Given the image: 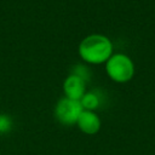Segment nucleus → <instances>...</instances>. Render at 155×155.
<instances>
[{"mask_svg":"<svg viewBox=\"0 0 155 155\" xmlns=\"http://www.w3.org/2000/svg\"><path fill=\"white\" fill-rule=\"evenodd\" d=\"M114 47L110 39L103 34H90L85 36L78 47L80 58L87 64H103L105 63L113 52Z\"/></svg>","mask_w":155,"mask_h":155,"instance_id":"nucleus-1","label":"nucleus"},{"mask_svg":"<svg viewBox=\"0 0 155 155\" xmlns=\"http://www.w3.org/2000/svg\"><path fill=\"white\" fill-rule=\"evenodd\" d=\"M134 63L125 53H113L105 62L107 75L115 82L125 84L130 81L134 75Z\"/></svg>","mask_w":155,"mask_h":155,"instance_id":"nucleus-2","label":"nucleus"},{"mask_svg":"<svg viewBox=\"0 0 155 155\" xmlns=\"http://www.w3.org/2000/svg\"><path fill=\"white\" fill-rule=\"evenodd\" d=\"M82 110L84 108L80 101L63 97L56 103L53 115L59 124L65 126H73L76 125V121Z\"/></svg>","mask_w":155,"mask_h":155,"instance_id":"nucleus-3","label":"nucleus"},{"mask_svg":"<svg viewBox=\"0 0 155 155\" xmlns=\"http://www.w3.org/2000/svg\"><path fill=\"white\" fill-rule=\"evenodd\" d=\"M86 82H87V80L84 79L82 76H80L75 73H70L63 81L64 97L80 101L82 98V96L87 92L86 91Z\"/></svg>","mask_w":155,"mask_h":155,"instance_id":"nucleus-4","label":"nucleus"},{"mask_svg":"<svg viewBox=\"0 0 155 155\" xmlns=\"http://www.w3.org/2000/svg\"><path fill=\"white\" fill-rule=\"evenodd\" d=\"M76 126L79 127V130L88 136L96 134L99 132L101 126H102V121L101 117L98 116V114L96 111L92 110H82V113L80 114L78 121H76Z\"/></svg>","mask_w":155,"mask_h":155,"instance_id":"nucleus-5","label":"nucleus"},{"mask_svg":"<svg viewBox=\"0 0 155 155\" xmlns=\"http://www.w3.org/2000/svg\"><path fill=\"white\" fill-rule=\"evenodd\" d=\"M81 102V105L85 110H92L94 111L98 107H99V103H101V99L98 97V94L96 92H86L82 98L80 99Z\"/></svg>","mask_w":155,"mask_h":155,"instance_id":"nucleus-6","label":"nucleus"},{"mask_svg":"<svg viewBox=\"0 0 155 155\" xmlns=\"http://www.w3.org/2000/svg\"><path fill=\"white\" fill-rule=\"evenodd\" d=\"M13 127L12 119L6 114H0V134L8 133Z\"/></svg>","mask_w":155,"mask_h":155,"instance_id":"nucleus-7","label":"nucleus"}]
</instances>
